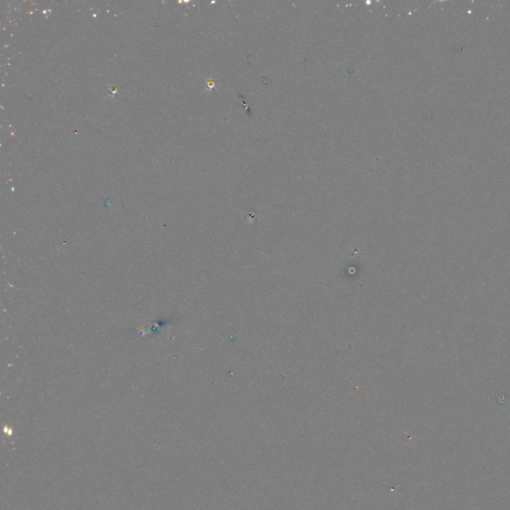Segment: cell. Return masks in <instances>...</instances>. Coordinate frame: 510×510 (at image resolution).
<instances>
[]
</instances>
